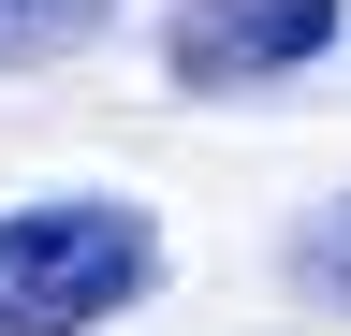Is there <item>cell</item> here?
<instances>
[{
  "label": "cell",
  "instance_id": "277c9868",
  "mask_svg": "<svg viewBox=\"0 0 351 336\" xmlns=\"http://www.w3.org/2000/svg\"><path fill=\"white\" fill-rule=\"evenodd\" d=\"M293 292H322V307L351 322V190H337V205H322V220H307V234H293Z\"/></svg>",
  "mask_w": 351,
  "mask_h": 336
},
{
  "label": "cell",
  "instance_id": "7a4b0ae2",
  "mask_svg": "<svg viewBox=\"0 0 351 336\" xmlns=\"http://www.w3.org/2000/svg\"><path fill=\"white\" fill-rule=\"evenodd\" d=\"M337 29H351V0H176L161 15V73L176 88H278V73L307 59H337Z\"/></svg>",
  "mask_w": 351,
  "mask_h": 336
},
{
  "label": "cell",
  "instance_id": "6da1fadb",
  "mask_svg": "<svg viewBox=\"0 0 351 336\" xmlns=\"http://www.w3.org/2000/svg\"><path fill=\"white\" fill-rule=\"evenodd\" d=\"M161 292V220L132 190L0 205V336H103Z\"/></svg>",
  "mask_w": 351,
  "mask_h": 336
},
{
  "label": "cell",
  "instance_id": "3957f363",
  "mask_svg": "<svg viewBox=\"0 0 351 336\" xmlns=\"http://www.w3.org/2000/svg\"><path fill=\"white\" fill-rule=\"evenodd\" d=\"M117 29V0H0V73H44V59H88Z\"/></svg>",
  "mask_w": 351,
  "mask_h": 336
}]
</instances>
